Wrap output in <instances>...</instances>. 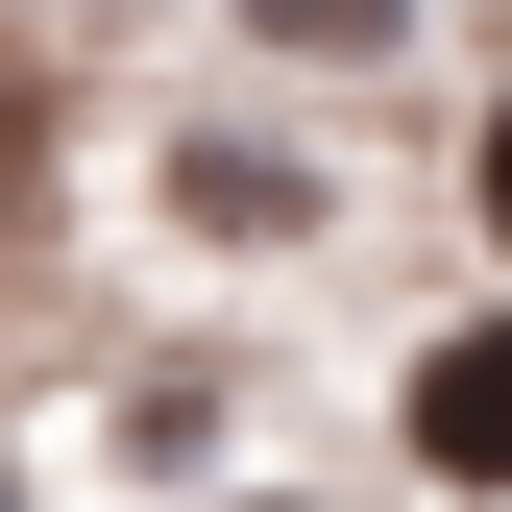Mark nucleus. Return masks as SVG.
I'll return each mask as SVG.
<instances>
[{"instance_id": "obj_4", "label": "nucleus", "mask_w": 512, "mask_h": 512, "mask_svg": "<svg viewBox=\"0 0 512 512\" xmlns=\"http://www.w3.org/2000/svg\"><path fill=\"white\" fill-rule=\"evenodd\" d=\"M488 244H512V122H488Z\"/></svg>"}, {"instance_id": "obj_1", "label": "nucleus", "mask_w": 512, "mask_h": 512, "mask_svg": "<svg viewBox=\"0 0 512 512\" xmlns=\"http://www.w3.org/2000/svg\"><path fill=\"white\" fill-rule=\"evenodd\" d=\"M391 439H415L439 488H512V317H439L415 391H391Z\"/></svg>"}, {"instance_id": "obj_3", "label": "nucleus", "mask_w": 512, "mask_h": 512, "mask_svg": "<svg viewBox=\"0 0 512 512\" xmlns=\"http://www.w3.org/2000/svg\"><path fill=\"white\" fill-rule=\"evenodd\" d=\"M0 220H25V98H0Z\"/></svg>"}, {"instance_id": "obj_5", "label": "nucleus", "mask_w": 512, "mask_h": 512, "mask_svg": "<svg viewBox=\"0 0 512 512\" xmlns=\"http://www.w3.org/2000/svg\"><path fill=\"white\" fill-rule=\"evenodd\" d=\"M0 512H25V488H0Z\"/></svg>"}, {"instance_id": "obj_2", "label": "nucleus", "mask_w": 512, "mask_h": 512, "mask_svg": "<svg viewBox=\"0 0 512 512\" xmlns=\"http://www.w3.org/2000/svg\"><path fill=\"white\" fill-rule=\"evenodd\" d=\"M244 25H269V49H317V74H366V49H391V0H244Z\"/></svg>"}]
</instances>
